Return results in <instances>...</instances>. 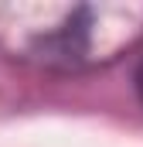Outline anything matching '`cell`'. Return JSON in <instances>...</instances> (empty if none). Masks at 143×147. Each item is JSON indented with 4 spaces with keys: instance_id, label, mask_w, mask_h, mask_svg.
I'll return each instance as SVG.
<instances>
[{
    "instance_id": "obj_1",
    "label": "cell",
    "mask_w": 143,
    "mask_h": 147,
    "mask_svg": "<svg viewBox=\"0 0 143 147\" xmlns=\"http://www.w3.org/2000/svg\"><path fill=\"white\" fill-rule=\"evenodd\" d=\"M136 89H140V96H143V65H140V72H136Z\"/></svg>"
}]
</instances>
